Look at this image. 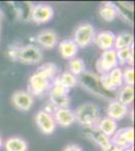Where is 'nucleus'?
<instances>
[{
    "instance_id": "nucleus-18",
    "label": "nucleus",
    "mask_w": 135,
    "mask_h": 151,
    "mask_svg": "<svg viewBox=\"0 0 135 151\" xmlns=\"http://www.w3.org/2000/svg\"><path fill=\"white\" fill-rule=\"evenodd\" d=\"M58 52L65 60H72L77 57L79 47L73 40H64L58 43Z\"/></svg>"
},
{
    "instance_id": "nucleus-20",
    "label": "nucleus",
    "mask_w": 135,
    "mask_h": 151,
    "mask_svg": "<svg viewBox=\"0 0 135 151\" xmlns=\"http://www.w3.org/2000/svg\"><path fill=\"white\" fill-rule=\"evenodd\" d=\"M134 42V35L133 33L129 31H122L115 36V42H114V50H118L122 48L130 47L133 45Z\"/></svg>"
},
{
    "instance_id": "nucleus-23",
    "label": "nucleus",
    "mask_w": 135,
    "mask_h": 151,
    "mask_svg": "<svg viewBox=\"0 0 135 151\" xmlns=\"http://www.w3.org/2000/svg\"><path fill=\"white\" fill-rule=\"evenodd\" d=\"M134 100V88L131 86H127L123 85L118 90V94H117V101H119L121 104L125 106L129 107L130 105L133 103Z\"/></svg>"
},
{
    "instance_id": "nucleus-29",
    "label": "nucleus",
    "mask_w": 135,
    "mask_h": 151,
    "mask_svg": "<svg viewBox=\"0 0 135 151\" xmlns=\"http://www.w3.org/2000/svg\"><path fill=\"white\" fill-rule=\"evenodd\" d=\"M63 151H84V150L78 144H69L64 148Z\"/></svg>"
},
{
    "instance_id": "nucleus-25",
    "label": "nucleus",
    "mask_w": 135,
    "mask_h": 151,
    "mask_svg": "<svg viewBox=\"0 0 135 151\" xmlns=\"http://www.w3.org/2000/svg\"><path fill=\"white\" fill-rule=\"evenodd\" d=\"M56 81L60 85H62L63 87H65L66 89H68L69 91L75 88L78 84L77 77L72 75L70 72H64L63 74L58 75L56 78Z\"/></svg>"
},
{
    "instance_id": "nucleus-14",
    "label": "nucleus",
    "mask_w": 135,
    "mask_h": 151,
    "mask_svg": "<svg viewBox=\"0 0 135 151\" xmlns=\"http://www.w3.org/2000/svg\"><path fill=\"white\" fill-rule=\"evenodd\" d=\"M84 134L87 139H89L91 142L95 143L97 146H99L101 149L106 148L111 143L109 137H107L105 134H103L96 126L90 128H85Z\"/></svg>"
},
{
    "instance_id": "nucleus-6",
    "label": "nucleus",
    "mask_w": 135,
    "mask_h": 151,
    "mask_svg": "<svg viewBox=\"0 0 135 151\" xmlns=\"http://www.w3.org/2000/svg\"><path fill=\"white\" fill-rule=\"evenodd\" d=\"M95 28L91 23L85 22L82 23L76 28L75 33H74V41L78 47L84 48L89 47L92 42H94L95 40Z\"/></svg>"
},
{
    "instance_id": "nucleus-19",
    "label": "nucleus",
    "mask_w": 135,
    "mask_h": 151,
    "mask_svg": "<svg viewBox=\"0 0 135 151\" xmlns=\"http://www.w3.org/2000/svg\"><path fill=\"white\" fill-rule=\"evenodd\" d=\"M96 127L99 129L103 134H105L107 137L111 138L117 131V129H118V124L115 120L106 116L104 118L100 119V121L96 125Z\"/></svg>"
},
{
    "instance_id": "nucleus-16",
    "label": "nucleus",
    "mask_w": 135,
    "mask_h": 151,
    "mask_svg": "<svg viewBox=\"0 0 135 151\" xmlns=\"http://www.w3.org/2000/svg\"><path fill=\"white\" fill-rule=\"evenodd\" d=\"M115 36L116 35L109 30H103L98 32L95 35L94 42L96 43L100 50L103 52L109 50H114V42H115Z\"/></svg>"
},
{
    "instance_id": "nucleus-33",
    "label": "nucleus",
    "mask_w": 135,
    "mask_h": 151,
    "mask_svg": "<svg viewBox=\"0 0 135 151\" xmlns=\"http://www.w3.org/2000/svg\"><path fill=\"white\" fill-rule=\"evenodd\" d=\"M123 151H134L133 147H130V148H127V149H124Z\"/></svg>"
},
{
    "instance_id": "nucleus-15",
    "label": "nucleus",
    "mask_w": 135,
    "mask_h": 151,
    "mask_svg": "<svg viewBox=\"0 0 135 151\" xmlns=\"http://www.w3.org/2000/svg\"><path fill=\"white\" fill-rule=\"evenodd\" d=\"M128 112H129V107L121 104L117 100H113V101L110 102L106 109L107 117L115 120L116 122L122 120L125 116H127Z\"/></svg>"
},
{
    "instance_id": "nucleus-28",
    "label": "nucleus",
    "mask_w": 135,
    "mask_h": 151,
    "mask_svg": "<svg viewBox=\"0 0 135 151\" xmlns=\"http://www.w3.org/2000/svg\"><path fill=\"white\" fill-rule=\"evenodd\" d=\"M122 77H123V83L127 86L133 87L134 85V68L126 67L122 70Z\"/></svg>"
},
{
    "instance_id": "nucleus-26",
    "label": "nucleus",
    "mask_w": 135,
    "mask_h": 151,
    "mask_svg": "<svg viewBox=\"0 0 135 151\" xmlns=\"http://www.w3.org/2000/svg\"><path fill=\"white\" fill-rule=\"evenodd\" d=\"M117 13L124 19V21H127L128 23H133V6L129 3H118L116 4Z\"/></svg>"
},
{
    "instance_id": "nucleus-21",
    "label": "nucleus",
    "mask_w": 135,
    "mask_h": 151,
    "mask_svg": "<svg viewBox=\"0 0 135 151\" xmlns=\"http://www.w3.org/2000/svg\"><path fill=\"white\" fill-rule=\"evenodd\" d=\"M116 57L118 60V65L122 67H133V45L130 47L122 48L116 50Z\"/></svg>"
},
{
    "instance_id": "nucleus-9",
    "label": "nucleus",
    "mask_w": 135,
    "mask_h": 151,
    "mask_svg": "<svg viewBox=\"0 0 135 151\" xmlns=\"http://www.w3.org/2000/svg\"><path fill=\"white\" fill-rule=\"evenodd\" d=\"M111 143L119 146L122 149H127L133 146L134 143V129L133 127H125L117 129L114 135L110 138Z\"/></svg>"
},
{
    "instance_id": "nucleus-27",
    "label": "nucleus",
    "mask_w": 135,
    "mask_h": 151,
    "mask_svg": "<svg viewBox=\"0 0 135 151\" xmlns=\"http://www.w3.org/2000/svg\"><path fill=\"white\" fill-rule=\"evenodd\" d=\"M86 70V65L81 58H74L69 60V70L75 77H79Z\"/></svg>"
},
{
    "instance_id": "nucleus-22",
    "label": "nucleus",
    "mask_w": 135,
    "mask_h": 151,
    "mask_svg": "<svg viewBox=\"0 0 135 151\" xmlns=\"http://www.w3.org/2000/svg\"><path fill=\"white\" fill-rule=\"evenodd\" d=\"M99 14L101 16V18L103 20L106 21V22H112V21H114L117 16H118L116 4L112 3V2L104 3L100 7Z\"/></svg>"
},
{
    "instance_id": "nucleus-12",
    "label": "nucleus",
    "mask_w": 135,
    "mask_h": 151,
    "mask_svg": "<svg viewBox=\"0 0 135 151\" xmlns=\"http://www.w3.org/2000/svg\"><path fill=\"white\" fill-rule=\"evenodd\" d=\"M12 104L19 111L27 112L31 109L34 103V98L26 91H16L11 97Z\"/></svg>"
},
{
    "instance_id": "nucleus-32",
    "label": "nucleus",
    "mask_w": 135,
    "mask_h": 151,
    "mask_svg": "<svg viewBox=\"0 0 135 151\" xmlns=\"http://www.w3.org/2000/svg\"><path fill=\"white\" fill-rule=\"evenodd\" d=\"M2 146H3V140H2V137L0 135V149L2 148Z\"/></svg>"
},
{
    "instance_id": "nucleus-8",
    "label": "nucleus",
    "mask_w": 135,
    "mask_h": 151,
    "mask_svg": "<svg viewBox=\"0 0 135 151\" xmlns=\"http://www.w3.org/2000/svg\"><path fill=\"white\" fill-rule=\"evenodd\" d=\"M119 67L118 60L116 57V50H105L101 53L100 58L96 63V69H97L99 75H104L109 73L115 68Z\"/></svg>"
},
{
    "instance_id": "nucleus-1",
    "label": "nucleus",
    "mask_w": 135,
    "mask_h": 151,
    "mask_svg": "<svg viewBox=\"0 0 135 151\" xmlns=\"http://www.w3.org/2000/svg\"><path fill=\"white\" fill-rule=\"evenodd\" d=\"M58 68L56 64L46 63L41 65L28 80V93L41 97L50 92L53 83L58 76Z\"/></svg>"
},
{
    "instance_id": "nucleus-5",
    "label": "nucleus",
    "mask_w": 135,
    "mask_h": 151,
    "mask_svg": "<svg viewBox=\"0 0 135 151\" xmlns=\"http://www.w3.org/2000/svg\"><path fill=\"white\" fill-rule=\"evenodd\" d=\"M122 70L120 67H117L109 73L104 75H100L99 79L101 86L106 92H116L123 86V77Z\"/></svg>"
},
{
    "instance_id": "nucleus-31",
    "label": "nucleus",
    "mask_w": 135,
    "mask_h": 151,
    "mask_svg": "<svg viewBox=\"0 0 135 151\" xmlns=\"http://www.w3.org/2000/svg\"><path fill=\"white\" fill-rule=\"evenodd\" d=\"M1 27H2V15L0 13V33H1Z\"/></svg>"
},
{
    "instance_id": "nucleus-2",
    "label": "nucleus",
    "mask_w": 135,
    "mask_h": 151,
    "mask_svg": "<svg viewBox=\"0 0 135 151\" xmlns=\"http://www.w3.org/2000/svg\"><path fill=\"white\" fill-rule=\"evenodd\" d=\"M8 55L11 60L25 65H38L43 58V50L34 45L11 47L8 50Z\"/></svg>"
},
{
    "instance_id": "nucleus-4",
    "label": "nucleus",
    "mask_w": 135,
    "mask_h": 151,
    "mask_svg": "<svg viewBox=\"0 0 135 151\" xmlns=\"http://www.w3.org/2000/svg\"><path fill=\"white\" fill-rule=\"evenodd\" d=\"M77 79L78 83H80L81 86L85 90H87L89 93L95 95L97 97H100V98L109 99V96L107 95L106 91H104V89L101 86L98 75H96L92 72H89V70H85Z\"/></svg>"
},
{
    "instance_id": "nucleus-10",
    "label": "nucleus",
    "mask_w": 135,
    "mask_h": 151,
    "mask_svg": "<svg viewBox=\"0 0 135 151\" xmlns=\"http://www.w3.org/2000/svg\"><path fill=\"white\" fill-rule=\"evenodd\" d=\"M55 15L53 8L48 4L32 5L30 12V19L36 24H43L51 20Z\"/></svg>"
},
{
    "instance_id": "nucleus-13",
    "label": "nucleus",
    "mask_w": 135,
    "mask_h": 151,
    "mask_svg": "<svg viewBox=\"0 0 135 151\" xmlns=\"http://www.w3.org/2000/svg\"><path fill=\"white\" fill-rule=\"evenodd\" d=\"M35 40L43 48L51 50L58 45V35L53 29H43L35 36Z\"/></svg>"
},
{
    "instance_id": "nucleus-24",
    "label": "nucleus",
    "mask_w": 135,
    "mask_h": 151,
    "mask_svg": "<svg viewBox=\"0 0 135 151\" xmlns=\"http://www.w3.org/2000/svg\"><path fill=\"white\" fill-rule=\"evenodd\" d=\"M6 151H27V142L20 137H10L3 143Z\"/></svg>"
},
{
    "instance_id": "nucleus-11",
    "label": "nucleus",
    "mask_w": 135,
    "mask_h": 151,
    "mask_svg": "<svg viewBox=\"0 0 135 151\" xmlns=\"http://www.w3.org/2000/svg\"><path fill=\"white\" fill-rule=\"evenodd\" d=\"M35 123L40 132L45 135H51L55 132L56 124L53 114L45 110H40L35 115Z\"/></svg>"
},
{
    "instance_id": "nucleus-3",
    "label": "nucleus",
    "mask_w": 135,
    "mask_h": 151,
    "mask_svg": "<svg viewBox=\"0 0 135 151\" xmlns=\"http://www.w3.org/2000/svg\"><path fill=\"white\" fill-rule=\"evenodd\" d=\"M75 120L85 128L94 127L100 121V108L95 103H84L80 105L75 112Z\"/></svg>"
},
{
    "instance_id": "nucleus-7",
    "label": "nucleus",
    "mask_w": 135,
    "mask_h": 151,
    "mask_svg": "<svg viewBox=\"0 0 135 151\" xmlns=\"http://www.w3.org/2000/svg\"><path fill=\"white\" fill-rule=\"evenodd\" d=\"M50 101L56 107V109L68 108L70 105V96H69V90L60 85L58 82L53 81L50 92Z\"/></svg>"
},
{
    "instance_id": "nucleus-30",
    "label": "nucleus",
    "mask_w": 135,
    "mask_h": 151,
    "mask_svg": "<svg viewBox=\"0 0 135 151\" xmlns=\"http://www.w3.org/2000/svg\"><path fill=\"white\" fill-rule=\"evenodd\" d=\"M123 150L124 149H122L121 147H119V146L113 144V143H110V144L108 145L106 148L102 149V151H123Z\"/></svg>"
},
{
    "instance_id": "nucleus-17",
    "label": "nucleus",
    "mask_w": 135,
    "mask_h": 151,
    "mask_svg": "<svg viewBox=\"0 0 135 151\" xmlns=\"http://www.w3.org/2000/svg\"><path fill=\"white\" fill-rule=\"evenodd\" d=\"M53 119H55L56 124L60 125L61 127H70L76 122L75 120V113L70 110L69 108H61L56 109L53 113Z\"/></svg>"
}]
</instances>
